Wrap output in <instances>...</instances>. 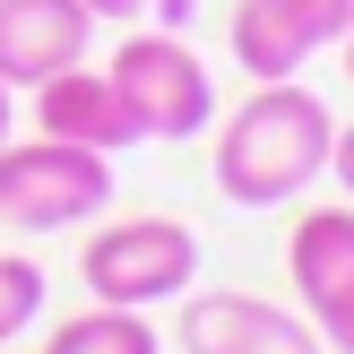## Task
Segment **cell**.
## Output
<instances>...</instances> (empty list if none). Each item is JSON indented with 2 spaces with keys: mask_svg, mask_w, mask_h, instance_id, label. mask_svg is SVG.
<instances>
[{
  "mask_svg": "<svg viewBox=\"0 0 354 354\" xmlns=\"http://www.w3.org/2000/svg\"><path fill=\"white\" fill-rule=\"evenodd\" d=\"M86 0H0V86H44L52 69L86 61Z\"/></svg>",
  "mask_w": 354,
  "mask_h": 354,
  "instance_id": "obj_7",
  "label": "cell"
},
{
  "mask_svg": "<svg viewBox=\"0 0 354 354\" xmlns=\"http://www.w3.org/2000/svg\"><path fill=\"white\" fill-rule=\"evenodd\" d=\"M35 121H44V138H69V147H95V156L138 147V121H130V104H121L113 69H86V61L52 69V78L35 86Z\"/></svg>",
  "mask_w": 354,
  "mask_h": 354,
  "instance_id": "obj_8",
  "label": "cell"
},
{
  "mask_svg": "<svg viewBox=\"0 0 354 354\" xmlns=\"http://www.w3.org/2000/svg\"><path fill=\"white\" fill-rule=\"evenodd\" d=\"M104 199H113V156L69 147V138L0 147V225H17V234H69Z\"/></svg>",
  "mask_w": 354,
  "mask_h": 354,
  "instance_id": "obj_3",
  "label": "cell"
},
{
  "mask_svg": "<svg viewBox=\"0 0 354 354\" xmlns=\"http://www.w3.org/2000/svg\"><path fill=\"white\" fill-rule=\"evenodd\" d=\"M320 44H328V26L311 0H242L234 9V61L251 78H294Z\"/></svg>",
  "mask_w": 354,
  "mask_h": 354,
  "instance_id": "obj_9",
  "label": "cell"
},
{
  "mask_svg": "<svg viewBox=\"0 0 354 354\" xmlns=\"http://www.w3.org/2000/svg\"><path fill=\"white\" fill-rule=\"evenodd\" d=\"M95 17H138V9H156V0H86Z\"/></svg>",
  "mask_w": 354,
  "mask_h": 354,
  "instance_id": "obj_14",
  "label": "cell"
},
{
  "mask_svg": "<svg viewBox=\"0 0 354 354\" xmlns=\"http://www.w3.org/2000/svg\"><path fill=\"white\" fill-rule=\"evenodd\" d=\"M104 69H113L138 138H199L216 121V78H207V61L182 35H130Z\"/></svg>",
  "mask_w": 354,
  "mask_h": 354,
  "instance_id": "obj_4",
  "label": "cell"
},
{
  "mask_svg": "<svg viewBox=\"0 0 354 354\" xmlns=\"http://www.w3.org/2000/svg\"><path fill=\"white\" fill-rule=\"evenodd\" d=\"M337 113L294 78H259V95L216 130V190L234 207H286L328 173Z\"/></svg>",
  "mask_w": 354,
  "mask_h": 354,
  "instance_id": "obj_1",
  "label": "cell"
},
{
  "mask_svg": "<svg viewBox=\"0 0 354 354\" xmlns=\"http://www.w3.org/2000/svg\"><path fill=\"white\" fill-rule=\"evenodd\" d=\"M328 173L346 182V199H354V130H337V147H328Z\"/></svg>",
  "mask_w": 354,
  "mask_h": 354,
  "instance_id": "obj_12",
  "label": "cell"
},
{
  "mask_svg": "<svg viewBox=\"0 0 354 354\" xmlns=\"http://www.w3.org/2000/svg\"><path fill=\"white\" fill-rule=\"evenodd\" d=\"M337 44H346V78H354V26H346V35H337Z\"/></svg>",
  "mask_w": 354,
  "mask_h": 354,
  "instance_id": "obj_16",
  "label": "cell"
},
{
  "mask_svg": "<svg viewBox=\"0 0 354 354\" xmlns=\"http://www.w3.org/2000/svg\"><path fill=\"white\" fill-rule=\"evenodd\" d=\"M44 354H165V337L147 328V311H121V303H95L78 311V320L52 328Z\"/></svg>",
  "mask_w": 354,
  "mask_h": 354,
  "instance_id": "obj_10",
  "label": "cell"
},
{
  "mask_svg": "<svg viewBox=\"0 0 354 354\" xmlns=\"http://www.w3.org/2000/svg\"><path fill=\"white\" fill-rule=\"evenodd\" d=\"M286 268L303 286V311L320 328L328 354H354V199L346 207H311L286 242Z\"/></svg>",
  "mask_w": 354,
  "mask_h": 354,
  "instance_id": "obj_5",
  "label": "cell"
},
{
  "mask_svg": "<svg viewBox=\"0 0 354 354\" xmlns=\"http://www.w3.org/2000/svg\"><path fill=\"white\" fill-rule=\"evenodd\" d=\"M0 147H9V86H0Z\"/></svg>",
  "mask_w": 354,
  "mask_h": 354,
  "instance_id": "obj_15",
  "label": "cell"
},
{
  "mask_svg": "<svg viewBox=\"0 0 354 354\" xmlns=\"http://www.w3.org/2000/svg\"><path fill=\"white\" fill-rule=\"evenodd\" d=\"M311 9H320V26H328V44H337V35L354 26V0H311Z\"/></svg>",
  "mask_w": 354,
  "mask_h": 354,
  "instance_id": "obj_13",
  "label": "cell"
},
{
  "mask_svg": "<svg viewBox=\"0 0 354 354\" xmlns=\"http://www.w3.org/2000/svg\"><path fill=\"white\" fill-rule=\"evenodd\" d=\"M44 320V268L35 259H0V346H17Z\"/></svg>",
  "mask_w": 354,
  "mask_h": 354,
  "instance_id": "obj_11",
  "label": "cell"
},
{
  "mask_svg": "<svg viewBox=\"0 0 354 354\" xmlns=\"http://www.w3.org/2000/svg\"><path fill=\"white\" fill-rule=\"evenodd\" d=\"M182 354H328L320 328L294 320L286 303H259V294H182Z\"/></svg>",
  "mask_w": 354,
  "mask_h": 354,
  "instance_id": "obj_6",
  "label": "cell"
},
{
  "mask_svg": "<svg viewBox=\"0 0 354 354\" xmlns=\"http://www.w3.org/2000/svg\"><path fill=\"white\" fill-rule=\"evenodd\" d=\"M86 286L95 303H121V311H156V303H182L199 286V234L182 216H121L86 242Z\"/></svg>",
  "mask_w": 354,
  "mask_h": 354,
  "instance_id": "obj_2",
  "label": "cell"
}]
</instances>
